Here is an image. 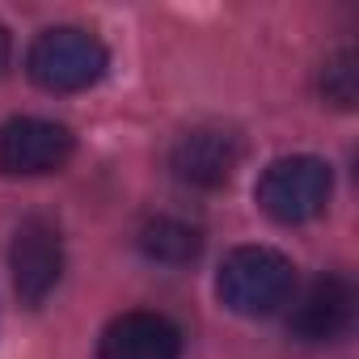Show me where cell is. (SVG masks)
<instances>
[{
  "mask_svg": "<svg viewBox=\"0 0 359 359\" xmlns=\"http://www.w3.org/2000/svg\"><path fill=\"white\" fill-rule=\"evenodd\" d=\"M5 64H9V30L0 26V72H5Z\"/></svg>",
  "mask_w": 359,
  "mask_h": 359,
  "instance_id": "obj_11",
  "label": "cell"
},
{
  "mask_svg": "<svg viewBox=\"0 0 359 359\" xmlns=\"http://www.w3.org/2000/svg\"><path fill=\"white\" fill-rule=\"evenodd\" d=\"M292 287H296V271L271 245L233 250L220 266V279H216L220 300L241 317H266V313L283 309L292 300Z\"/></svg>",
  "mask_w": 359,
  "mask_h": 359,
  "instance_id": "obj_1",
  "label": "cell"
},
{
  "mask_svg": "<svg viewBox=\"0 0 359 359\" xmlns=\"http://www.w3.org/2000/svg\"><path fill=\"white\" fill-rule=\"evenodd\" d=\"M334 173L321 156H279L258 182V203L279 224H304L325 212Z\"/></svg>",
  "mask_w": 359,
  "mask_h": 359,
  "instance_id": "obj_3",
  "label": "cell"
},
{
  "mask_svg": "<svg viewBox=\"0 0 359 359\" xmlns=\"http://www.w3.org/2000/svg\"><path fill=\"white\" fill-rule=\"evenodd\" d=\"M321 93H325V102H334L338 110H351V106H355V97H359V60H355V51H338V55L325 64V72H321Z\"/></svg>",
  "mask_w": 359,
  "mask_h": 359,
  "instance_id": "obj_10",
  "label": "cell"
},
{
  "mask_svg": "<svg viewBox=\"0 0 359 359\" xmlns=\"http://www.w3.org/2000/svg\"><path fill=\"white\" fill-rule=\"evenodd\" d=\"M106 64H110V55H106L102 39H93L89 30H76V26L39 34L26 55L30 81L47 93H81L106 76Z\"/></svg>",
  "mask_w": 359,
  "mask_h": 359,
  "instance_id": "obj_2",
  "label": "cell"
},
{
  "mask_svg": "<svg viewBox=\"0 0 359 359\" xmlns=\"http://www.w3.org/2000/svg\"><path fill=\"white\" fill-rule=\"evenodd\" d=\"M169 165H173V173L182 177L187 187L216 191L241 165V140L233 131H224V127H195V131H187L173 144Z\"/></svg>",
  "mask_w": 359,
  "mask_h": 359,
  "instance_id": "obj_6",
  "label": "cell"
},
{
  "mask_svg": "<svg viewBox=\"0 0 359 359\" xmlns=\"http://www.w3.org/2000/svg\"><path fill=\"white\" fill-rule=\"evenodd\" d=\"M72 156V131L51 118H9L0 127V173L39 177L64 169Z\"/></svg>",
  "mask_w": 359,
  "mask_h": 359,
  "instance_id": "obj_5",
  "label": "cell"
},
{
  "mask_svg": "<svg viewBox=\"0 0 359 359\" xmlns=\"http://www.w3.org/2000/svg\"><path fill=\"white\" fill-rule=\"evenodd\" d=\"M355 321V287L346 279H317L292 309L287 325L304 342H334Z\"/></svg>",
  "mask_w": 359,
  "mask_h": 359,
  "instance_id": "obj_8",
  "label": "cell"
},
{
  "mask_svg": "<svg viewBox=\"0 0 359 359\" xmlns=\"http://www.w3.org/2000/svg\"><path fill=\"white\" fill-rule=\"evenodd\" d=\"M97 359H182V334L161 313H123L106 325Z\"/></svg>",
  "mask_w": 359,
  "mask_h": 359,
  "instance_id": "obj_7",
  "label": "cell"
},
{
  "mask_svg": "<svg viewBox=\"0 0 359 359\" xmlns=\"http://www.w3.org/2000/svg\"><path fill=\"white\" fill-rule=\"evenodd\" d=\"M140 250H144L152 262H165V266H187V262H195V258H199L203 237H199V229H195V224H187V220L161 216V220L144 224V233H140Z\"/></svg>",
  "mask_w": 359,
  "mask_h": 359,
  "instance_id": "obj_9",
  "label": "cell"
},
{
  "mask_svg": "<svg viewBox=\"0 0 359 359\" xmlns=\"http://www.w3.org/2000/svg\"><path fill=\"white\" fill-rule=\"evenodd\" d=\"M9 271L22 304H43L64 275V237L47 216H26L9 245Z\"/></svg>",
  "mask_w": 359,
  "mask_h": 359,
  "instance_id": "obj_4",
  "label": "cell"
}]
</instances>
